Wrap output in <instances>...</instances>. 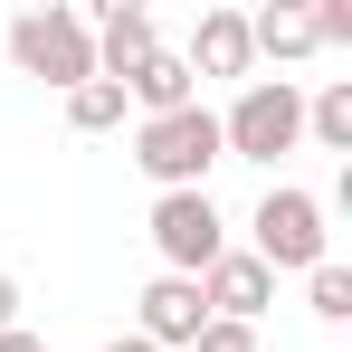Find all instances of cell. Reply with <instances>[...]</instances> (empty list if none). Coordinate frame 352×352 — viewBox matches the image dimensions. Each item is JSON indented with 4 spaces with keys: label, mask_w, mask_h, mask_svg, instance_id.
<instances>
[{
    "label": "cell",
    "mask_w": 352,
    "mask_h": 352,
    "mask_svg": "<svg viewBox=\"0 0 352 352\" xmlns=\"http://www.w3.org/2000/svg\"><path fill=\"white\" fill-rule=\"evenodd\" d=\"M133 162H143L153 190H210V172L229 162V153H219V115H210V105L143 115V124H133Z\"/></svg>",
    "instance_id": "1"
},
{
    "label": "cell",
    "mask_w": 352,
    "mask_h": 352,
    "mask_svg": "<svg viewBox=\"0 0 352 352\" xmlns=\"http://www.w3.org/2000/svg\"><path fill=\"white\" fill-rule=\"evenodd\" d=\"M295 143H305V86L295 76H248L238 105L219 115V153L229 162H276Z\"/></svg>",
    "instance_id": "2"
},
{
    "label": "cell",
    "mask_w": 352,
    "mask_h": 352,
    "mask_svg": "<svg viewBox=\"0 0 352 352\" xmlns=\"http://www.w3.org/2000/svg\"><path fill=\"white\" fill-rule=\"evenodd\" d=\"M10 67L19 76H38V86H58V96H76L86 76H96V38H86V10H19L10 19Z\"/></svg>",
    "instance_id": "3"
},
{
    "label": "cell",
    "mask_w": 352,
    "mask_h": 352,
    "mask_svg": "<svg viewBox=\"0 0 352 352\" xmlns=\"http://www.w3.org/2000/svg\"><path fill=\"white\" fill-rule=\"evenodd\" d=\"M324 200H314V190H295V181H276V190H267V200H257V210H248V257H257V267H267V276H305V267H324V257H333V248H324Z\"/></svg>",
    "instance_id": "4"
},
{
    "label": "cell",
    "mask_w": 352,
    "mask_h": 352,
    "mask_svg": "<svg viewBox=\"0 0 352 352\" xmlns=\"http://www.w3.org/2000/svg\"><path fill=\"white\" fill-rule=\"evenodd\" d=\"M153 248H162V276H200L219 248H229V219L210 190H162L153 200Z\"/></svg>",
    "instance_id": "5"
},
{
    "label": "cell",
    "mask_w": 352,
    "mask_h": 352,
    "mask_svg": "<svg viewBox=\"0 0 352 352\" xmlns=\"http://www.w3.org/2000/svg\"><path fill=\"white\" fill-rule=\"evenodd\" d=\"M200 305H210V324H257V314L276 305V276H267L248 248H219V257L200 267Z\"/></svg>",
    "instance_id": "6"
},
{
    "label": "cell",
    "mask_w": 352,
    "mask_h": 352,
    "mask_svg": "<svg viewBox=\"0 0 352 352\" xmlns=\"http://www.w3.org/2000/svg\"><path fill=\"white\" fill-rule=\"evenodd\" d=\"M200 324H210V305H200V276H153L143 305H133V333L153 352H190L200 343Z\"/></svg>",
    "instance_id": "7"
},
{
    "label": "cell",
    "mask_w": 352,
    "mask_h": 352,
    "mask_svg": "<svg viewBox=\"0 0 352 352\" xmlns=\"http://www.w3.org/2000/svg\"><path fill=\"white\" fill-rule=\"evenodd\" d=\"M86 38H96V76L105 86H133V67L162 48V29H153V10H133V0H115V10H96L86 19Z\"/></svg>",
    "instance_id": "8"
},
{
    "label": "cell",
    "mask_w": 352,
    "mask_h": 352,
    "mask_svg": "<svg viewBox=\"0 0 352 352\" xmlns=\"http://www.w3.org/2000/svg\"><path fill=\"white\" fill-rule=\"evenodd\" d=\"M181 67H190V86H200V76H248V67H257V48H248V10H200Z\"/></svg>",
    "instance_id": "9"
},
{
    "label": "cell",
    "mask_w": 352,
    "mask_h": 352,
    "mask_svg": "<svg viewBox=\"0 0 352 352\" xmlns=\"http://www.w3.org/2000/svg\"><path fill=\"white\" fill-rule=\"evenodd\" d=\"M248 48H257V58H276V67H295V58H314V48H324V29H314V10L267 0V10H248Z\"/></svg>",
    "instance_id": "10"
},
{
    "label": "cell",
    "mask_w": 352,
    "mask_h": 352,
    "mask_svg": "<svg viewBox=\"0 0 352 352\" xmlns=\"http://www.w3.org/2000/svg\"><path fill=\"white\" fill-rule=\"evenodd\" d=\"M124 105H133V115H181V105H200V86H190V67H181V48H153V58L133 67Z\"/></svg>",
    "instance_id": "11"
},
{
    "label": "cell",
    "mask_w": 352,
    "mask_h": 352,
    "mask_svg": "<svg viewBox=\"0 0 352 352\" xmlns=\"http://www.w3.org/2000/svg\"><path fill=\"white\" fill-rule=\"evenodd\" d=\"M305 133H314L324 153H352V76H324V86L305 96Z\"/></svg>",
    "instance_id": "12"
},
{
    "label": "cell",
    "mask_w": 352,
    "mask_h": 352,
    "mask_svg": "<svg viewBox=\"0 0 352 352\" xmlns=\"http://www.w3.org/2000/svg\"><path fill=\"white\" fill-rule=\"evenodd\" d=\"M124 115H133V105H124V86H105V76H86V86L67 96V124H76V133H115Z\"/></svg>",
    "instance_id": "13"
},
{
    "label": "cell",
    "mask_w": 352,
    "mask_h": 352,
    "mask_svg": "<svg viewBox=\"0 0 352 352\" xmlns=\"http://www.w3.org/2000/svg\"><path fill=\"white\" fill-rule=\"evenodd\" d=\"M305 305H314V324H352V267L343 257L305 267Z\"/></svg>",
    "instance_id": "14"
},
{
    "label": "cell",
    "mask_w": 352,
    "mask_h": 352,
    "mask_svg": "<svg viewBox=\"0 0 352 352\" xmlns=\"http://www.w3.org/2000/svg\"><path fill=\"white\" fill-rule=\"evenodd\" d=\"M190 352H257V324H200Z\"/></svg>",
    "instance_id": "15"
},
{
    "label": "cell",
    "mask_w": 352,
    "mask_h": 352,
    "mask_svg": "<svg viewBox=\"0 0 352 352\" xmlns=\"http://www.w3.org/2000/svg\"><path fill=\"white\" fill-rule=\"evenodd\" d=\"M10 324H19V276L0 267V333H10Z\"/></svg>",
    "instance_id": "16"
},
{
    "label": "cell",
    "mask_w": 352,
    "mask_h": 352,
    "mask_svg": "<svg viewBox=\"0 0 352 352\" xmlns=\"http://www.w3.org/2000/svg\"><path fill=\"white\" fill-rule=\"evenodd\" d=\"M0 352H48V343H38L29 324H10V333H0Z\"/></svg>",
    "instance_id": "17"
},
{
    "label": "cell",
    "mask_w": 352,
    "mask_h": 352,
    "mask_svg": "<svg viewBox=\"0 0 352 352\" xmlns=\"http://www.w3.org/2000/svg\"><path fill=\"white\" fill-rule=\"evenodd\" d=\"M105 352H153V343H143V333H115V343H105Z\"/></svg>",
    "instance_id": "18"
}]
</instances>
